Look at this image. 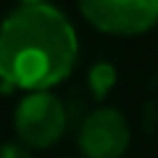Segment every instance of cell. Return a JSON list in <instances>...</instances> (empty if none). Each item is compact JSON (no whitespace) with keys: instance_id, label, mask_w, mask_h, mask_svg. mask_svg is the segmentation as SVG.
Returning a JSON list of instances; mask_svg holds the SVG:
<instances>
[{"instance_id":"cell-1","label":"cell","mask_w":158,"mask_h":158,"mask_svg":"<svg viewBox=\"0 0 158 158\" xmlns=\"http://www.w3.org/2000/svg\"><path fill=\"white\" fill-rule=\"evenodd\" d=\"M77 32L66 13L45 6H19L0 24V82L11 90H50L77 63Z\"/></svg>"},{"instance_id":"cell-2","label":"cell","mask_w":158,"mask_h":158,"mask_svg":"<svg viewBox=\"0 0 158 158\" xmlns=\"http://www.w3.org/2000/svg\"><path fill=\"white\" fill-rule=\"evenodd\" d=\"M13 127L27 148H50L63 137L66 108L50 90L27 92L16 106Z\"/></svg>"},{"instance_id":"cell-3","label":"cell","mask_w":158,"mask_h":158,"mask_svg":"<svg viewBox=\"0 0 158 158\" xmlns=\"http://www.w3.org/2000/svg\"><path fill=\"white\" fill-rule=\"evenodd\" d=\"M79 11L106 34L132 37L158 24V0H79Z\"/></svg>"},{"instance_id":"cell-4","label":"cell","mask_w":158,"mask_h":158,"mask_svg":"<svg viewBox=\"0 0 158 158\" xmlns=\"http://www.w3.org/2000/svg\"><path fill=\"white\" fill-rule=\"evenodd\" d=\"M77 142L85 158H121L129 148V124L116 108H95L82 121Z\"/></svg>"},{"instance_id":"cell-5","label":"cell","mask_w":158,"mask_h":158,"mask_svg":"<svg viewBox=\"0 0 158 158\" xmlns=\"http://www.w3.org/2000/svg\"><path fill=\"white\" fill-rule=\"evenodd\" d=\"M113 85H116V71H113L111 63H98V66H92V71H90V90H92L95 98L108 95Z\"/></svg>"},{"instance_id":"cell-6","label":"cell","mask_w":158,"mask_h":158,"mask_svg":"<svg viewBox=\"0 0 158 158\" xmlns=\"http://www.w3.org/2000/svg\"><path fill=\"white\" fill-rule=\"evenodd\" d=\"M0 158H32L27 145H19V142H6L0 148Z\"/></svg>"},{"instance_id":"cell-7","label":"cell","mask_w":158,"mask_h":158,"mask_svg":"<svg viewBox=\"0 0 158 158\" xmlns=\"http://www.w3.org/2000/svg\"><path fill=\"white\" fill-rule=\"evenodd\" d=\"M21 6H45L48 0H19Z\"/></svg>"}]
</instances>
